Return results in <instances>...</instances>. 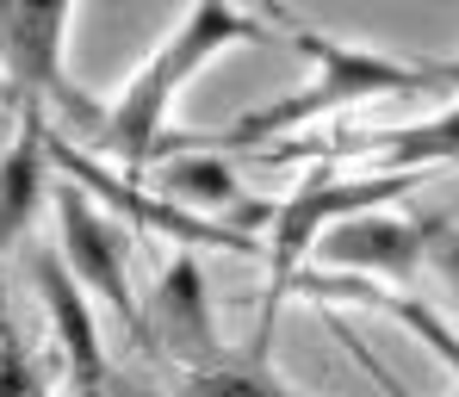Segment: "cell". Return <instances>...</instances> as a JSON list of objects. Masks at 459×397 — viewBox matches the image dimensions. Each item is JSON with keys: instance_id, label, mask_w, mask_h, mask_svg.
Wrapping results in <instances>:
<instances>
[{"instance_id": "1", "label": "cell", "mask_w": 459, "mask_h": 397, "mask_svg": "<svg viewBox=\"0 0 459 397\" xmlns=\"http://www.w3.org/2000/svg\"><path fill=\"white\" fill-rule=\"evenodd\" d=\"M292 50L310 63V81L230 118L224 131H205V137H168L161 156L174 150H205V156H261L273 143H286V131H305L316 118H342L348 106H367V99H397V93H435L441 87V63H410V56H385L367 44H342V38H323L310 25H286ZM155 156V161H161Z\"/></svg>"}, {"instance_id": "2", "label": "cell", "mask_w": 459, "mask_h": 397, "mask_svg": "<svg viewBox=\"0 0 459 397\" xmlns=\"http://www.w3.org/2000/svg\"><path fill=\"white\" fill-rule=\"evenodd\" d=\"M280 38V25H267L255 6H224V0H193L180 6V19L168 25V38L143 56V69L106 99V125L100 143L125 161V174L137 180V168H150L168 143V118L180 106V93L205 75L218 56L242 44H267Z\"/></svg>"}, {"instance_id": "3", "label": "cell", "mask_w": 459, "mask_h": 397, "mask_svg": "<svg viewBox=\"0 0 459 397\" xmlns=\"http://www.w3.org/2000/svg\"><path fill=\"white\" fill-rule=\"evenodd\" d=\"M69 31H75L69 0H0V87L13 112H50V118L63 112L87 137H100L106 106L87 99L63 63Z\"/></svg>"}, {"instance_id": "4", "label": "cell", "mask_w": 459, "mask_h": 397, "mask_svg": "<svg viewBox=\"0 0 459 397\" xmlns=\"http://www.w3.org/2000/svg\"><path fill=\"white\" fill-rule=\"evenodd\" d=\"M50 168L81 186L100 211L112 205L131 230H143L155 242H174V255H199V248H230V255H248V261H261V242L242 237V230H230V224H212V218H199V211H186V205H174V199H161L155 186H137V180H118V174H106L93 150H81L69 137H56L50 131Z\"/></svg>"}, {"instance_id": "5", "label": "cell", "mask_w": 459, "mask_h": 397, "mask_svg": "<svg viewBox=\"0 0 459 397\" xmlns=\"http://www.w3.org/2000/svg\"><path fill=\"white\" fill-rule=\"evenodd\" d=\"M50 211H56V255H63V267L75 273V286L87 298H100L112 317L131 329V341L150 354V341H143V298H137V286H131V237H125L81 186H69L63 174H56V186H50Z\"/></svg>"}, {"instance_id": "6", "label": "cell", "mask_w": 459, "mask_h": 397, "mask_svg": "<svg viewBox=\"0 0 459 397\" xmlns=\"http://www.w3.org/2000/svg\"><path fill=\"white\" fill-rule=\"evenodd\" d=\"M143 341H150L155 360L174 367V379L230 367V348H224V329H218V311H212V286H205L199 255H168L161 261L150 298H143Z\"/></svg>"}, {"instance_id": "7", "label": "cell", "mask_w": 459, "mask_h": 397, "mask_svg": "<svg viewBox=\"0 0 459 397\" xmlns=\"http://www.w3.org/2000/svg\"><path fill=\"white\" fill-rule=\"evenodd\" d=\"M310 273H335V280H367L403 292L422 267H429V218H397V211H367L348 218L335 230H323L305 261Z\"/></svg>"}, {"instance_id": "8", "label": "cell", "mask_w": 459, "mask_h": 397, "mask_svg": "<svg viewBox=\"0 0 459 397\" xmlns=\"http://www.w3.org/2000/svg\"><path fill=\"white\" fill-rule=\"evenodd\" d=\"M31 292H38L44 317H50V348H56V360H63L69 385L87 392V385L118 379V367L106 360V341H100L93 305H87V292L75 286V273L63 267V255H56V248H38V255H31Z\"/></svg>"}, {"instance_id": "9", "label": "cell", "mask_w": 459, "mask_h": 397, "mask_svg": "<svg viewBox=\"0 0 459 397\" xmlns=\"http://www.w3.org/2000/svg\"><path fill=\"white\" fill-rule=\"evenodd\" d=\"M50 112H13V137L0 143V261L31 237L38 211H50Z\"/></svg>"}, {"instance_id": "10", "label": "cell", "mask_w": 459, "mask_h": 397, "mask_svg": "<svg viewBox=\"0 0 459 397\" xmlns=\"http://www.w3.org/2000/svg\"><path fill=\"white\" fill-rule=\"evenodd\" d=\"M155 193L174 199V205H186V211H199V218H212V224H230V230H242V237H255V242H261V230L280 211L273 199H248L242 193L230 156H205V150H180L174 161H161L155 168Z\"/></svg>"}, {"instance_id": "11", "label": "cell", "mask_w": 459, "mask_h": 397, "mask_svg": "<svg viewBox=\"0 0 459 397\" xmlns=\"http://www.w3.org/2000/svg\"><path fill=\"white\" fill-rule=\"evenodd\" d=\"M286 298H310V305H367L373 317H391L403 335H416L435 360H447V373L459 379V329L441 311H429L422 298H410V292H391V286H367V280H335V273H299L286 292H280V305ZM273 305V311H280Z\"/></svg>"}, {"instance_id": "12", "label": "cell", "mask_w": 459, "mask_h": 397, "mask_svg": "<svg viewBox=\"0 0 459 397\" xmlns=\"http://www.w3.org/2000/svg\"><path fill=\"white\" fill-rule=\"evenodd\" d=\"M0 397H50V360L0 311Z\"/></svg>"}, {"instance_id": "13", "label": "cell", "mask_w": 459, "mask_h": 397, "mask_svg": "<svg viewBox=\"0 0 459 397\" xmlns=\"http://www.w3.org/2000/svg\"><path fill=\"white\" fill-rule=\"evenodd\" d=\"M429 267H435V280L447 286V298L459 311V224L454 218H429Z\"/></svg>"}, {"instance_id": "14", "label": "cell", "mask_w": 459, "mask_h": 397, "mask_svg": "<svg viewBox=\"0 0 459 397\" xmlns=\"http://www.w3.org/2000/svg\"><path fill=\"white\" fill-rule=\"evenodd\" d=\"M75 397H131V385H125V379H106V385H87V392H75Z\"/></svg>"}, {"instance_id": "15", "label": "cell", "mask_w": 459, "mask_h": 397, "mask_svg": "<svg viewBox=\"0 0 459 397\" xmlns=\"http://www.w3.org/2000/svg\"><path fill=\"white\" fill-rule=\"evenodd\" d=\"M441 87H459V63H441Z\"/></svg>"}, {"instance_id": "16", "label": "cell", "mask_w": 459, "mask_h": 397, "mask_svg": "<svg viewBox=\"0 0 459 397\" xmlns=\"http://www.w3.org/2000/svg\"><path fill=\"white\" fill-rule=\"evenodd\" d=\"M0 106H6V87H0Z\"/></svg>"}]
</instances>
